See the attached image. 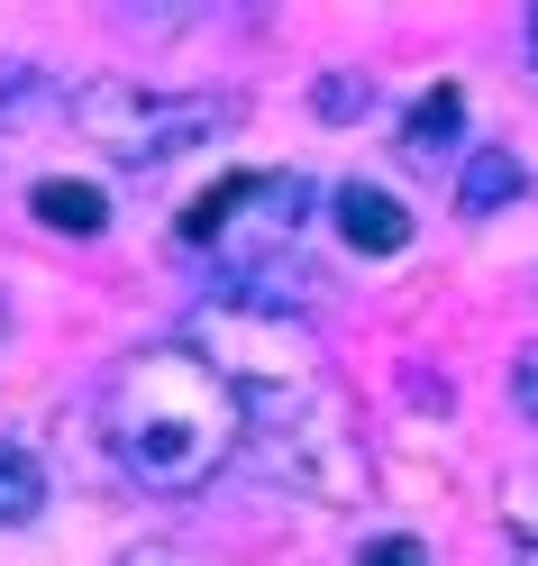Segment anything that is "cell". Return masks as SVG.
<instances>
[{
  "label": "cell",
  "mask_w": 538,
  "mask_h": 566,
  "mask_svg": "<svg viewBox=\"0 0 538 566\" xmlns=\"http://www.w3.org/2000/svg\"><path fill=\"white\" fill-rule=\"evenodd\" d=\"M101 430H110V457L147 493H201L238 457L246 411H238L229 384L173 338V347H137V357L110 375V394H101Z\"/></svg>",
  "instance_id": "1"
},
{
  "label": "cell",
  "mask_w": 538,
  "mask_h": 566,
  "mask_svg": "<svg viewBox=\"0 0 538 566\" xmlns=\"http://www.w3.org/2000/svg\"><path fill=\"white\" fill-rule=\"evenodd\" d=\"M192 357L210 366L238 394V411L274 439H302L319 430L329 411V375H319V338L293 321V311H256V302H220L192 321Z\"/></svg>",
  "instance_id": "2"
},
{
  "label": "cell",
  "mask_w": 538,
  "mask_h": 566,
  "mask_svg": "<svg viewBox=\"0 0 538 566\" xmlns=\"http://www.w3.org/2000/svg\"><path fill=\"white\" fill-rule=\"evenodd\" d=\"M74 119H83L92 147H110L119 165H173V156L210 147V137L238 119V101H220V92H156V83H92L74 101Z\"/></svg>",
  "instance_id": "3"
},
{
  "label": "cell",
  "mask_w": 538,
  "mask_h": 566,
  "mask_svg": "<svg viewBox=\"0 0 538 566\" xmlns=\"http://www.w3.org/2000/svg\"><path fill=\"white\" fill-rule=\"evenodd\" d=\"M329 210H338V238L356 247V256H402V247H411V210L392 201L383 184H366V174H356V184H338Z\"/></svg>",
  "instance_id": "4"
},
{
  "label": "cell",
  "mask_w": 538,
  "mask_h": 566,
  "mask_svg": "<svg viewBox=\"0 0 538 566\" xmlns=\"http://www.w3.org/2000/svg\"><path fill=\"white\" fill-rule=\"evenodd\" d=\"M529 184V165L511 147H465V174H456V220H493V210H511Z\"/></svg>",
  "instance_id": "5"
},
{
  "label": "cell",
  "mask_w": 538,
  "mask_h": 566,
  "mask_svg": "<svg viewBox=\"0 0 538 566\" xmlns=\"http://www.w3.org/2000/svg\"><path fill=\"white\" fill-rule=\"evenodd\" d=\"M456 128H465V92H456V83H429V92L411 101V119H402V156H411V165L456 156Z\"/></svg>",
  "instance_id": "6"
},
{
  "label": "cell",
  "mask_w": 538,
  "mask_h": 566,
  "mask_svg": "<svg viewBox=\"0 0 538 566\" xmlns=\"http://www.w3.org/2000/svg\"><path fill=\"white\" fill-rule=\"evenodd\" d=\"M28 210H38L55 238H101V229H110V201H101V184H74V174H46V184L28 192Z\"/></svg>",
  "instance_id": "7"
},
{
  "label": "cell",
  "mask_w": 538,
  "mask_h": 566,
  "mask_svg": "<svg viewBox=\"0 0 538 566\" xmlns=\"http://www.w3.org/2000/svg\"><path fill=\"white\" fill-rule=\"evenodd\" d=\"M38 512H46V467H38V448L0 439V530H28Z\"/></svg>",
  "instance_id": "8"
},
{
  "label": "cell",
  "mask_w": 538,
  "mask_h": 566,
  "mask_svg": "<svg viewBox=\"0 0 538 566\" xmlns=\"http://www.w3.org/2000/svg\"><path fill=\"white\" fill-rule=\"evenodd\" d=\"M366 101H375V83H366V74H329V83H319V111H329V119H356Z\"/></svg>",
  "instance_id": "9"
},
{
  "label": "cell",
  "mask_w": 538,
  "mask_h": 566,
  "mask_svg": "<svg viewBox=\"0 0 538 566\" xmlns=\"http://www.w3.org/2000/svg\"><path fill=\"white\" fill-rule=\"evenodd\" d=\"M356 566H429V548H420V539H366Z\"/></svg>",
  "instance_id": "10"
},
{
  "label": "cell",
  "mask_w": 538,
  "mask_h": 566,
  "mask_svg": "<svg viewBox=\"0 0 538 566\" xmlns=\"http://www.w3.org/2000/svg\"><path fill=\"white\" fill-rule=\"evenodd\" d=\"M511 384H520V402L538 411V357H520V366H511Z\"/></svg>",
  "instance_id": "11"
},
{
  "label": "cell",
  "mask_w": 538,
  "mask_h": 566,
  "mask_svg": "<svg viewBox=\"0 0 538 566\" xmlns=\"http://www.w3.org/2000/svg\"><path fill=\"white\" fill-rule=\"evenodd\" d=\"M529 64H538V10H529Z\"/></svg>",
  "instance_id": "12"
}]
</instances>
